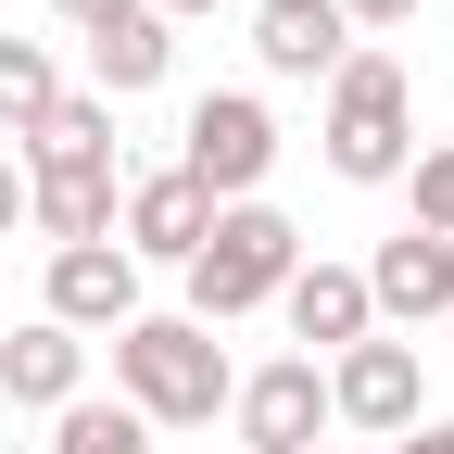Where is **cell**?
Instances as JSON below:
<instances>
[{
	"label": "cell",
	"mask_w": 454,
	"mask_h": 454,
	"mask_svg": "<svg viewBox=\"0 0 454 454\" xmlns=\"http://www.w3.org/2000/svg\"><path fill=\"white\" fill-rule=\"evenodd\" d=\"M227 391H240V366H227L215 328H190V316H127L114 328V404L139 429H215Z\"/></svg>",
	"instance_id": "cell-1"
},
{
	"label": "cell",
	"mask_w": 454,
	"mask_h": 454,
	"mask_svg": "<svg viewBox=\"0 0 454 454\" xmlns=\"http://www.w3.org/2000/svg\"><path fill=\"white\" fill-rule=\"evenodd\" d=\"M316 139H328V177H354V190L404 177V164H417V76H404V51H366L354 38V64L328 76Z\"/></svg>",
	"instance_id": "cell-2"
},
{
	"label": "cell",
	"mask_w": 454,
	"mask_h": 454,
	"mask_svg": "<svg viewBox=\"0 0 454 454\" xmlns=\"http://www.w3.org/2000/svg\"><path fill=\"white\" fill-rule=\"evenodd\" d=\"M291 265H303V227L278 215V202H215L202 253L177 265V278H190V328H240V316H265L278 291H291Z\"/></svg>",
	"instance_id": "cell-3"
},
{
	"label": "cell",
	"mask_w": 454,
	"mask_h": 454,
	"mask_svg": "<svg viewBox=\"0 0 454 454\" xmlns=\"http://www.w3.org/2000/svg\"><path fill=\"white\" fill-rule=\"evenodd\" d=\"M177 177H190L202 202H265V177H278V114H265L253 89H202L190 127H177Z\"/></svg>",
	"instance_id": "cell-4"
},
{
	"label": "cell",
	"mask_w": 454,
	"mask_h": 454,
	"mask_svg": "<svg viewBox=\"0 0 454 454\" xmlns=\"http://www.w3.org/2000/svg\"><path fill=\"white\" fill-rule=\"evenodd\" d=\"M417 417H429V366H417V340L366 328L354 354H328V429H354V442H404Z\"/></svg>",
	"instance_id": "cell-5"
},
{
	"label": "cell",
	"mask_w": 454,
	"mask_h": 454,
	"mask_svg": "<svg viewBox=\"0 0 454 454\" xmlns=\"http://www.w3.org/2000/svg\"><path fill=\"white\" fill-rule=\"evenodd\" d=\"M227 429H240V454H316L328 442V366L316 354L253 366L240 391H227Z\"/></svg>",
	"instance_id": "cell-6"
},
{
	"label": "cell",
	"mask_w": 454,
	"mask_h": 454,
	"mask_svg": "<svg viewBox=\"0 0 454 454\" xmlns=\"http://www.w3.org/2000/svg\"><path fill=\"white\" fill-rule=\"evenodd\" d=\"M38 316H51V328H76V340H114L127 316H152V303H139V265H127V240L51 253V291H38Z\"/></svg>",
	"instance_id": "cell-7"
},
{
	"label": "cell",
	"mask_w": 454,
	"mask_h": 454,
	"mask_svg": "<svg viewBox=\"0 0 454 454\" xmlns=\"http://www.w3.org/2000/svg\"><path fill=\"white\" fill-rule=\"evenodd\" d=\"M366 316H379V328H442V316H454V240L391 227V240L366 253Z\"/></svg>",
	"instance_id": "cell-8"
},
{
	"label": "cell",
	"mask_w": 454,
	"mask_h": 454,
	"mask_svg": "<svg viewBox=\"0 0 454 454\" xmlns=\"http://www.w3.org/2000/svg\"><path fill=\"white\" fill-rule=\"evenodd\" d=\"M253 64L291 76V89H328L354 64V26H340V0H253Z\"/></svg>",
	"instance_id": "cell-9"
},
{
	"label": "cell",
	"mask_w": 454,
	"mask_h": 454,
	"mask_svg": "<svg viewBox=\"0 0 454 454\" xmlns=\"http://www.w3.org/2000/svg\"><path fill=\"white\" fill-rule=\"evenodd\" d=\"M215 202L177 177V164H152V177H127V202H114V240H127V265H190L202 253Z\"/></svg>",
	"instance_id": "cell-10"
},
{
	"label": "cell",
	"mask_w": 454,
	"mask_h": 454,
	"mask_svg": "<svg viewBox=\"0 0 454 454\" xmlns=\"http://www.w3.org/2000/svg\"><path fill=\"white\" fill-rule=\"evenodd\" d=\"M114 202H127V164H38V177H26V227L51 253L114 240Z\"/></svg>",
	"instance_id": "cell-11"
},
{
	"label": "cell",
	"mask_w": 454,
	"mask_h": 454,
	"mask_svg": "<svg viewBox=\"0 0 454 454\" xmlns=\"http://www.w3.org/2000/svg\"><path fill=\"white\" fill-rule=\"evenodd\" d=\"M278 316H291V340H303L316 366H328V354H354V340L379 328V316H366V265L303 253V265H291V291H278Z\"/></svg>",
	"instance_id": "cell-12"
},
{
	"label": "cell",
	"mask_w": 454,
	"mask_h": 454,
	"mask_svg": "<svg viewBox=\"0 0 454 454\" xmlns=\"http://www.w3.org/2000/svg\"><path fill=\"white\" fill-rule=\"evenodd\" d=\"M76 391H89V340H76V328L26 316L13 340H0V404H26V417H64Z\"/></svg>",
	"instance_id": "cell-13"
},
{
	"label": "cell",
	"mask_w": 454,
	"mask_h": 454,
	"mask_svg": "<svg viewBox=\"0 0 454 454\" xmlns=\"http://www.w3.org/2000/svg\"><path fill=\"white\" fill-rule=\"evenodd\" d=\"M89 76H101V101H139V89H164V76H177V26H164V13L101 26V38H89Z\"/></svg>",
	"instance_id": "cell-14"
},
{
	"label": "cell",
	"mask_w": 454,
	"mask_h": 454,
	"mask_svg": "<svg viewBox=\"0 0 454 454\" xmlns=\"http://www.w3.org/2000/svg\"><path fill=\"white\" fill-rule=\"evenodd\" d=\"M13 164H26V177H38V164H114V101H101V89H64V101L13 139Z\"/></svg>",
	"instance_id": "cell-15"
},
{
	"label": "cell",
	"mask_w": 454,
	"mask_h": 454,
	"mask_svg": "<svg viewBox=\"0 0 454 454\" xmlns=\"http://www.w3.org/2000/svg\"><path fill=\"white\" fill-rule=\"evenodd\" d=\"M38 454H164V442H152L127 404H114V391H76V404L51 417V442H38Z\"/></svg>",
	"instance_id": "cell-16"
},
{
	"label": "cell",
	"mask_w": 454,
	"mask_h": 454,
	"mask_svg": "<svg viewBox=\"0 0 454 454\" xmlns=\"http://www.w3.org/2000/svg\"><path fill=\"white\" fill-rule=\"evenodd\" d=\"M51 101H64V64H51V38H0V139H26Z\"/></svg>",
	"instance_id": "cell-17"
},
{
	"label": "cell",
	"mask_w": 454,
	"mask_h": 454,
	"mask_svg": "<svg viewBox=\"0 0 454 454\" xmlns=\"http://www.w3.org/2000/svg\"><path fill=\"white\" fill-rule=\"evenodd\" d=\"M404 190H417V227H429V240H454V139H429L404 164Z\"/></svg>",
	"instance_id": "cell-18"
},
{
	"label": "cell",
	"mask_w": 454,
	"mask_h": 454,
	"mask_svg": "<svg viewBox=\"0 0 454 454\" xmlns=\"http://www.w3.org/2000/svg\"><path fill=\"white\" fill-rule=\"evenodd\" d=\"M340 26H354V38H391V26H417V0H340Z\"/></svg>",
	"instance_id": "cell-19"
},
{
	"label": "cell",
	"mask_w": 454,
	"mask_h": 454,
	"mask_svg": "<svg viewBox=\"0 0 454 454\" xmlns=\"http://www.w3.org/2000/svg\"><path fill=\"white\" fill-rule=\"evenodd\" d=\"M51 13H64L76 38H101V26H127V13H139V0H51Z\"/></svg>",
	"instance_id": "cell-20"
},
{
	"label": "cell",
	"mask_w": 454,
	"mask_h": 454,
	"mask_svg": "<svg viewBox=\"0 0 454 454\" xmlns=\"http://www.w3.org/2000/svg\"><path fill=\"white\" fill-rule=\"evenodd\" d=\"M13 227H26V164L0 152V240H13Z\"/></svg>",
	"instance_id": "cell-21"
},
{
	"label": "cell",
	"mask_w": 454,
	"mask_h": 454,
	"mask_svg": "<svg viewBox=\"0 0 454 454\" xmlns=\"http://www.w3.org/2000/svg\"><path fill=\"white\" fill-rule=\"evenodd\" d=\"M139 13H164V26H202V13H240V0H139Z\"/></svg>",
	"instance_id": "cell-22"
},
{
	"label": "cell",
	"mask_w": 454,
	"mask_h": 454,
	"mask_svg": "<svg viewBox=\"0 0 454 454\" xmlns=\"http://www.w3.org/2000/svg\"><path fill=\"white\" fill-rule=\"evenodd\" d=\"M429 442H442V454H454V417H429Z\"/></svg>",
	"instance_id": "cell-23"
},
{
	"label": "cell",
	"mask_w": 454,
	"mask_h": 454,
	"mask_svg": "<svg viewBox=\"0 0 454 454\" xmlns=\"http://www.w3.org/2000/svg\"><path fill=\"white\" fill-rule=\"evenodd\" d=\"M316 454H366V442H316Z\"/></svg>",
	"instance_id": "cell-24"
},
{
	"label": "cell",
	"mask_w": 454,
	"mask_h": 454,
	"mask_svg": "<svg viewBox=\"0 0 454 454\" xmlns=\"http://www.w3.org/2000/svg\"><path fill=\"white\" fill-rule=\"evenodd\" d=\"M0 454H38V442H0Z\"/></svg>",
	"instance_id": "cell-25"
},
{
	"label": "cell",
	"mask_w": 454,
	"mask_h": 454,
	"mask_svg": "<svg viewBox=\"0 0 454 454\" xmlns=\"http://www.w3.org/2000/svg\"><path fill=\"white\" fill-rule=\"evenodd\" d=\"M0 13H13V0H0Z\"/></svg>",
	"instance_id": "cell-26"
},
{
	"label": "cell",
	"mask_w": 454,
	"mask_h": 454,
	"mask_svg": "<svg viewBox=\"0 0 454 454\" xmlns=\"http://www.w3.org/2000/svg\"><path fill=\"white\" fill-rule=\"evenodd\" d=\"M442 328H454V316H442Z\"/></svg>",
	"instance_id": "cell-27"
}]
</instances>
